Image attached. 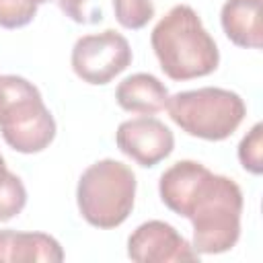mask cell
Instances as JSON below:
<instances>
[{
    "label": "cell",
    "mask_w": 263,
    "mask_h": 263,
    "mask_svg": "<svg viewBox=\"0 0 263 263\" xmlns=\"http://www.w3.org/2000/svg\"><path fill=\"white\" fill-rule=\"evenodd\" d=\"M158 193L171 212L191 222L199 255H220L238 242L245 199L234 179L197 160H179L160 175Z\"/></svg>",
    "instance_id": "cell-1"
},
{
    "label": "cell",
    "mask_w": 263,
    "mask_h": 263,
    "mask_svg": "<svg viewBox=\"0 0 263 263\" xmlns=\"http://www.w3.org/2000/svg\"><path fill=\"white\" fill-rule=\"evenodd\" d=\"M150 43L171 80H193L216 72L220 51L189 4H175L152 29Z\"/></svg>",
    "instance_id": "cell-2"
},
{
    "label": "cell",
    "mask_w": 263,
    "mask_h": 263,
    "mask_svg": "<svg viewBox=\"0 0 263 263\" xmlns=\"http://www.w3.org/2000/svg\"><path fill=\"white\" fill-rule=\"evenodd\" d=\"M0 134L21 154L43 152L55 138V119L39 88L23 76H0Z\"/></svg>",
    "instance_id": "cell-3"
},
{
    "label": "cell",
    "mask_w": 263,
    "mask_h": 263,
    "mask_svg": "<svg viewBox=\"0 0 263 263\" xmlns=\"http://www.w3.org/2000/svg\"><path fill=\"white\" fill-rule=\"evenodd\" d=\"M136 173L121 160L103 158L84 168L76 185L80 216L95 228L121 226L136 203Z\"/></svg>",
    "instance_id": "cell-4"
},
{
    "label": "cell",
    "mask_w": 263,
    "mask_h": 263,
    "mask_svg": "<svg viewBox=\"0 0 263 263\" xmlns=\"http://www.w3.org/2000/svg\"><path fill=\"white\" fill-rule=\"evenodd\" d=\"M168 117L189 136L222 142L230 138L247 115L242 97L220 86H201L168 97Z\"/></svg>",
    "instance_id": "cell-5"
},
{
    "label": "cell",
    "mask_w": 263,
    "mask_h": 263,
    "mask_svg": "<svg viewBox=\"0 0 263 263\" xmlns=\"http://www.w3.org/2000/svg\"><path fill=\"white\" fill-rule=\"evenodd\" d=\"M70 64L82 82L95 86L107 84L132 64V47L121 33L105 29L78 37L72 47Z\"/></svg>",
    "instance_id": "cell-6"
},
{
    "label": "cell",
    "mask_w": 263,
    "mask_h": 263,
    "mask_svg": "<svg viewBox=\"0 0 263 263\" xmlns=\"http://www.w3.org/2000/svg\"><path fill=\"white\" fill-rule=\"evenodd\" d=\"M127 257L136 263H183L199 261L193 245L175 226L162 220L140 224L127 238Z\"/></svg>",
    "instance_id": "cell-7"
},
{
    "label": "cell",
    "mask_w": 263,
    "mask_h": 263,
    "mask_svg": "<svg viewBox=\"0 0 263 263\" xmlns=\"http://www.w3.org/2000/svg\"><path fill=\"white\" fill-rule=\"evenodd\" d=\"M115 144L127 158L148 168L171 156L175 148V136L160 119L142 115L119 123L115 132Z\"/></svg>",
    "instance_id": "cell-8"
},
{
    "label": "cell",
    "mask_w": 263,
    "mask_h": 263,
    "mask_svg": "<svg viewBox=\"0 0 263 263\" xmlns=\"http://www.w3.org/2000/svg\"><path fill=\"white\" fill-rule=\"evenodd\" d=\"M62 245L45 232L0 230V263H60Z\"/></svg>",
    "instance_id": "cell-9"
},
{
    "label": "cell",
    "mask_w": 263,
    "mask_h": 263,
    "mask_svg": "<svg viewBox=\"0 0 263 263\" xmlns=\"http://www.w3.org/2000/svg\"><path fill=\"white\" fill-rule=\"evenodd\" d=\"M168 88L160 82L154 74L136 72L123 78L115 88L117 105L127 113L138 115H154L166 109L168 103Z\"/></svg>",
    "instance_id": "cell-10"
},
{
    "label": "cell",
    "mask_w": 263,
    "mask_h": 263,
    "mask_svg": "<svg viewBox=\"0 0 263 263\" xmlns=\"http://www.w3.org/2000/svg\"><path fill=\"white\" fill-rule=\"evenodd\" d=\"M224 35L238 47H261V0H226L220 10Z\"/></svg>",
    "instance_id": "cell-11"
},
{
    "label": "cell",
    "mask_w": 263,
    "mask_h": 263,
    "mask_svg": "<svg viewBox=\"0 0 263 263\" xmlns=\"http://www.w3.org/2000/svg\"><path fill=\"white\" fill-rule=\"evenodd\" d=\"M27 205V189L23 181L8 171L4 156L0 154V222L16 218Z\"/></svg>",
    "instance_id": "cell-12"
},
{
    "label": "cell",
    "mask_w": 263,
    "mask_h": 263,
    "mask_svg": "<svg viewBox=\"0 0 263 263\" xmlns=\"http://www.w3.org/2000/svg\"><path fill=\"white\" fill-rule=\"evenodd\" d=\"M113 12L123 29L138 31L154 16V0H113Z\"/></svg>",
    "instance_id": "cell-13"
},
{
    "label": "cell",
    "mask_w": 263,
    "mask_h": 263,
    "mask_svg": "<svg viewBox=\"0 0 263 263\" xmlns=\"http://www.w3.org/2000/svg\"><path fill=\"white\" fill-rule=\"evenodd\" d=\"M238 162L251 175L263 173V125L255 123L238 144Z\"/></svg>",
    "instance_id": "cell-14"
},
{
    "label": "cell",
    "mask_w": 263,
    "mask_h": 263,
    "mask_svg": "<svg viewBox=\"0 0 263 263\" xmlns=\"http://www.w3.org/2000/svg\"><path fill=\"white\" fill-rule=\"evenodd\" d=\"M37 14L35 0H0V27L21 29L29 25Z\"/></svg>",
    "instance_id": "cell-15"
},
{
    "label": "cell",
    "mask_w": 263,
    "mask_h": 263,
    "mask_svg": "<svg viewBox=\"0 0 263 263\" xmlns=\"http://www.w3.org/2000/svg\"><path fill=\"white\" fill-rule=\"evenodd\" d=\"M97 0H58L60 10L74 23H97L101 21V10L95 6Z\"/></svg>",
    "instance_id": "cell-16"
},
{
    "label": "cell",
    "mask_w": 263,
    "mask_h": 263,
    "mask_svg": "<svg viewBox=\"0 0 263 263\" xmlns=\"http://www.w3.org/2000/svg\"><path fill=\"white\" fill-rule=\"evenodd\" d=\"M35 2H37V6H39V4H45V2H49V0H35Z\"/></svg>",
    "instance_id": "cell-17"
}]
</instances>
